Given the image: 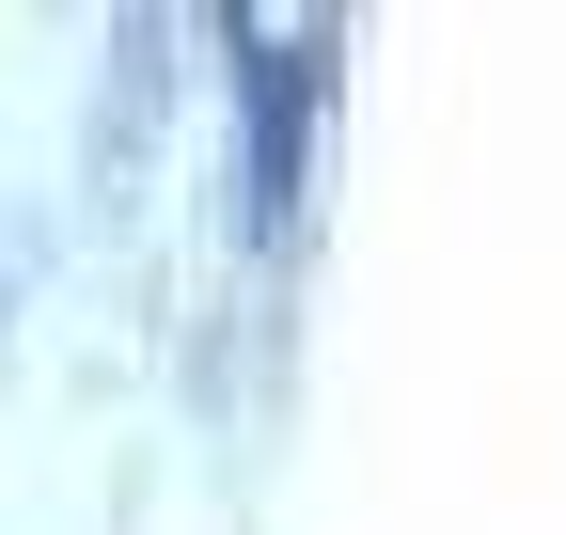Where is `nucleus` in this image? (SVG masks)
Listing matches in <instances>:
<instances>
[{
  "label": "nucleus",
  "mask_w": 566,
  "mask_h": 535,
  "mask_svg": "<svg viewBox=\"0 0 566 535\" xmlns=\"http://www.w3.org/2000/svg\"><path fill=\"white\" fill-rule=\"evenodd\" d=\"M315 111H331V32L315 17H283V32H252L237 17V143H252V237H300V206H315Z\"/></svg>",
  "instance_id": "nucleus-1"
},
{
  "label": "nucleus",
  "mask_w": 566,
  "mask_h": 535,
  "mask_svg": "<svg viewBox=\"0 0 566 535\" xmlns=\"http://www.w3.org/2000/svg\"><path fill=\"white\" fill-rule=\"evenodd\" d=\"M0 347H17V237H0Z\"/></svg>",
  "instance_id": "nucleus-2"
}]
</instances>
